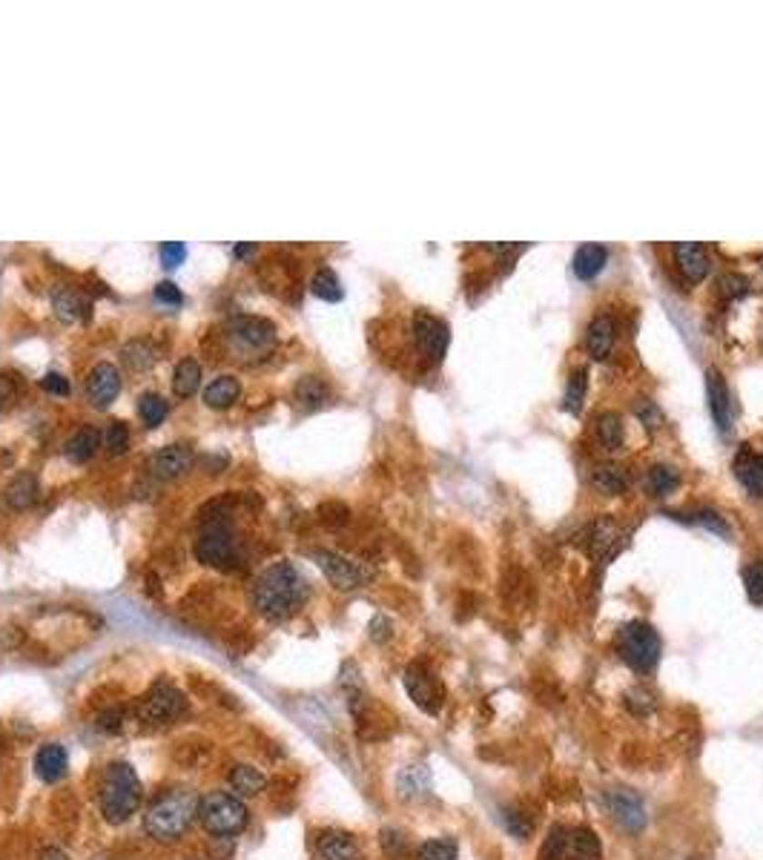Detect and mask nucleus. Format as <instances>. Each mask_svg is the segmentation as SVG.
<instances>
[{
  "mask_svg": "<svg viewBox=\"0 0 763 860\" xmlns=\"http://www.w3.org/2000/svg\"><path fill=\"white\" fill-rule=\"evenodd\" d=\"M311 597V585L293 562H272L253 585V608L267 622H284Z\"/></svg>",
  "mask_w": 763,
  "mask_h": 860,
  "instance_id": "1",
  "label": "nucleus"
},
{
  "mask_svg": "<svg viewBox=\"0 0 763 860\" xmlns=\"http://www.w3.org/2000/svg\"><path fill=\"white\" fill-rule=\"evenodd\" d=\"M95 800L101 817L109 826H124L126 820H133L144 803V783L135 766L126 760L106 763L95 783Z\"/></svg>",
  "mask_w": 763,
  "mask_h": 860,
  "instance_id": "2",
  "label": "nucleus"
},
{
  "mask_svg": "<svg viewBox=\"0 0 763 860\" xmlns=\"http://www.w3.org/2000/svg\"><path fill=\"white\" fill-rule=\"evenodd\" d=\"M198 797L187 786H170L164 789L144 812V832L158 844H175L181 840L193 820H198Z\"/></svg>",
  "mask_w": 763,
  "mask_h": 860,
  "instance_id": "3",
  "label": "nucleus"
},
{
  "mask_svg": "<svg viewBox=\"0 0 763 860\" xmlns=\"http://www.w3.org/2000/svg\"><path fill=\"white\" fill-rule=\"evenodd\" d=\"M224 502H213L202 510L204 528L195 539V557L198 562L210 565V568L227 571L242 562L239 554V534H235L230 510L222 508Z\"/></svg>",
  "mask_w": 763,
  "mask_h": 860,
  "instance_id": "4",
  "label": "nucleus"
},
{
  "mask_svg": "<svg viewBox=\"0 0 763 860\" xmlns=\"http://www.w3.org/2000/svg\"><path fill=\"white\" fill-rule=\"evenodd\" d=\"M198 823L213 837H233L247 829L250 809L242 797L227 789H213L198 800Z\"/></svg>",
  "mask_w": 763,
  "mask_h": 860,
  "instance_id": "5",
  "label": "nucleus"
},
{
  "mask_svg": "<svg viewBox=\"0 0 763 860\" xmlns=\"http://www.w3.org/2000/svg\"><path fill=\"white\" fill-rule=\"evenodd\" d=\"M614 646H617V654L626 660V666H631L634 671L649 674V671H654V666L660 663V651H663L660 634L643 619L626 622V626L617 631Z\"/></svg>",
  "mask_w": 763,
  "mask_h": 860,
  "instance_id": "6",
  "label": "nucleus"
},
{
  "mask_svg": "<svg viewBox=\"0 0 763 860\" xmlns=\"http://www.w3.org/2000/svg\"><path fill=\"white\" fill-rule=\"evenodd\" d=\"M190 711V700L187 694L175 688L173 683H153L147 688V694L138 700L135 706V717L144 726H170L175 720H181Z\"/></svg>",
  "mask_w": 763,
  "mask_h": 860,
  "instance_id": "7",
  "label": "nucleus"
},
{
  "mask_svg": "<svg viewBox=\"0 0 763 860\" xmlns=\"http://www.w3.org/2000/svg\"><path fill=\"white\" fill-rule=\"evenodd\" d=\"M603 857V846L591 829H566L554 826L549 832L540 852V860H600Z\"/></svg>",
  "mask_w": 763,
  "mask_h": 860,
  "instance_id": "8",
  "label": "nucleus"
},
{
  "mask_svg": "<svg viewBox=\"0 0 763 860\" xmlns=\"http://www.w3.org/2000/svg\"><path fill=\"white\" fill-rule=\"evenodd\" d=\"M313 559L322 568V574L327 577V582L339 591H356L371 579V571L365 568V565H359V562L342 557L336 551H324V548H319V551H313Z\"/></svg>",
  "mask_w": 763,
  "mask_h": 860,
  "instance_id": "9",
  "label": "nucleus"
},
{
  "mask_svg": "<svg viewBox=\"0 0 763 860\" xmlns=\"http://www.w3.org/2000/svg\"><path fill=\"white\" fill-rule=\"evenodd\" d=\"M405 691L425 715H440L445 688L440 686V680H436L433 671L425 663H411L405 668Z\"/></svg>",
  "mask_w": 763,
  "mask_h": 860,
  "instance_id": "10",
  "label": "nucleus"
},
{
  "mask_svg": "<svg viewBox=\"0 0 763 860\" xmlns=\"http://www.w3.org/2000/svg\"><path fill=\"white\" fill-rule=\"evenodd\" d=\"M413 339H416V347L431 359V361H440L448 351V341H451V327L445 319L433 316V313H425V310H416L413 316Z\"/></svg>",
  "mask_w": 763,
  "mask_h": 860,
  "instance_id": "11",
  "label": "nucleus"
},
{
  "mask_svg": "<svg viewBox=\"0 0 763 860\" xmlns=\"http://www.w3.org/2000/svg\"><path fill=\"white\" fill-rule=\"evenodd\" d=\"M606 806H609V815L614 817V823L620 829L631 832V835H640L646 829V806H643V797L631 789H611L606 795Z\"/></svg>",
  "mask_w": 763,
  "mask_h": 860,
  "instance_id": "12",
  "label": "nucleus"
},
{
  "mask_svg": "<svg viewBox=\"0 0 763 860\" xmlns=\"http://www.w3.org/2000/svg\"><path fill=\"white\" fill-rule=\"evenodd\" d=\"M193 462H195L193 448L184 445V442H175V445H167V448H161L158 453H153L147 468H150V473L155 479L170 482V479L184 477V473L193 468Z\"/></svg>",
  "mask_w": 763,
  "mask_h": 860,
  "instance_id": "13",
  "label": "nucleus"
},
{
  "mask_svg": "<svg viewBox=\"0 0 763 860\" xmlns=\"http://www.w3.org/2000/svg\"><path fill=\"white\" fill-rule=\"evenodd\" d=\"M118 393H121V373H118L115 364H109V361L95 364V368L89 371V379H86L89 401H93L98 410H104L118 399Z\"/></svg>",
  "mask_w": 763,
  "mask_h": 860,
  "instance_id": "14",
  "label": "nucleus"
},
{
  "mask_svg": "<svg viewBox=\"0 0 763 860\" xmlns=\"http://www.w3.org/2000/svg\"><path fill=\"white\" fill-rule=\"evenodd\" d=\"M32 768H35V777L41 783H61L69 772V752L64 743H44L38 746V752H35V760H32Z\"/></svg>",
  "mask_w": 763,
  "mask_h": 860,
  "instance_id": "15",
  "label": "nucleus"
},
{
  "mask_svg": "<svg viewBox=\"0 0 763 860\" xmlns=\"http://www.w3.org/2000/svg\"><path fill=\"white\" fill-rule=\"evenodd\" d=\"M230 333L242 347H270L276 341V324L259 316H235L230 321Z\"/></svg>",
  "mask_w": 763,
  "mask_h": 860,
  "instance_id": "16",
  "label": "nucleus"
},
{
  "mask_svg": "<svg viewBox=\"0 0 763 860\" xmlns=\"http://www.w3.org/2000/svg\"><path fill=\"white\" fill-rule=\"evenodd\" d=\"M706 396H708V410H712L715 425L723 436L732 433V401H729V388L726 379L718 371L706 373Z\"/></svg>",
  "mask_w": 763,
  "mask_h": 860,
  "instance_id": "17",
  "label": "nucleus"
},
{
  "mask_svg": "<svg viewBox=\"0 0 763 860\" xmlns=\"http://www.w3.org/2000/svg\"><path fill=\"white\" fill-rule=\"evenodd\" d=\"M316 852L322 860H365L359 840L351 832L342 829H324L316 837Z\"/></svg>",
  "mask_w": 763,
  "mask_h": 860,
  "instance_id": "18",
  "label": "nucleus"
},
{
  "mask_svg": "<svg viewBox=\"0 0 763 860\" xmlns=\"http://www.w3.org/2000/svg\"><path fill=\"white\" fill-rule=\"evenodd\" d=\"M52 310L58 313L61 321H86L93 316V304L86 301L84 292L66 284H58L52 290Z\"/></svg>",
  "mask_w": 763,
  "mask_h": 860,
  "instance_id": "19",
  "label": "nucleus"
},
{
  "mask_svg": "<svg viewBox=\"0 0 763 860\" xmlns=\"http://www.w3.org/2000/svg\"><path fill=\"white\" fill-rule=\"evenodd\" d=\"M735 477L747 488L749 497H763V453H755L749 445H740L735 456Z\"/></svg>",
  "mask_w": 763,
  "mask_h": 860,
  "instance_id": "20",
  "label": "nucleus"
},
{
  "mask_svg": "<svg viewBox=\"0 0 763 860\" xmlns=\"http://www.w3.org/2000/svg\"><path fill=\"white\" fill-rule=\"evenodd\" d=\"M675 255H678V264L683 270V276L689 282H703L708 272H712V259H708V252L703 244L698 242H680L675 244Z\"/></svg>",
  "mask_w": 763,
  "mask_h": 860,
  "instance_id": "21",
  "label": "nucleus"
},
{
  "mask_svg": "<svg viewBox=\"0 0 763 860\" xmlns=\"http://www.w3.org/2000/svg\"><path fill=\"white\" fill-rule=\"evenodd\" d=\"M264 786H267V777H264L262 768L250 766V763H235L230 768V789L235 797H242V800L259 797L264 792Z\"/></svg>",
  "mask_w": 763,
  "mask_h": 860,
  "instance_id": "22",
  "label": "nucleus"
},
{
  "mask_svg": "<svg viewBox=\"0 0 763 860\" xmlns=\"http://www.w3.org/2000/svg\"><path fill=\"white\" fill-rule=\"evenodd\" d=\"M38 493H41V485H38V477L29 470H21L17 477H12V482L6 485L4 490V499L12 510H26L38 502Z\"/></svg>",
  "mask_w": 763,
  "mask_h": 860,
  "instance_id": "23",
  "label": "nucleus"
},
{
  "mask_svg": "<svg viewBox=\"0 0 763 860\" xmlns=\"http://www.w3.org/2000/svg\"><path fill=\"white\" fill-rule=\"evenodd\" d=\"M396 792L405 800H420L431 792V768L425 763L405 766L396 777Z\"/></svg>",
  "mask_w": 763,
  "mask_h": 860,
  "instance_id": "24",
  "label": "nucleus"
},
{
  "mask_svg": "<svg viewBox=\"0 0 763 860\" xmlns=\"http://www.w3.org/2000/svg\"><path fill=\"white\" fill-rule=\"evenodd\" d=\"M614 336H617V327H614V319L609 313H600L591 319L589 331H586V347L594 359H606L614 347Z\"/></svg>",
  "mask_w": 763,
  "mask_h": 860,
  "instance_id": "25",
  "label": "nucleus"
},
{
  "mask_svg": "<svg viewBox=\"0 0 763 860\" xmlns=\"http://www.w3.org/2000/svg\"><path fill=\"white\" fill-rule=\"evenodd\" d=\"M606 262H609V250L603 244L591 242V244L577 247V252H574V276L583 279V282H591V279L600 276V272H603Z\"/></svg>",
  "mask_w": 763,
  "mask_h": 860,
  "instance_id": "26",
  "label": "nucleus"
},
{
  "mask_svg": "<svg viewBox=\"0 0 763 860\" xmlns=\"http://www.w3.org/2000/svg\"><path fill=\"white\" fill-rule=\"evenodd\" d=\"M242 396V384L235 376H218L204 388V405L213 410H224L230 408L235 399Z\"/></svg>",
  "mask_w": 763,
  "mask_h": 860,
  "instance_id": "27",
  "label": "nucleus"
},
{
  "mask_svg": "<svg viewBox=\"0 0 763 860\" xmlns=\"http://www.w3.org/2000/svg\"><path fill=\"white\" fill-rule=\"evenodd\" d=\"M293 401H296V408L304 413L319 410L327 401V384L319 376H302L293 388Z\"/></svg>",
  "mask_w": 763,
  "mask_h": 860,
  "instance_id": "28",
  "label": "nucleus"
},
{
  "mask_svg": "<svg viewBox=\"0 0 763 860\" xmlns=\"http://www.w3.org/2000/svg\"><path fill=\"white\" fill-rule=\"evenodd\" d=\"M101 448V430L98 428H81L75 436L69 439L66 442V460L69 462H75V465H84V462H89L95 456V450Z\"/></svg>",
  "mask_w": 763,
  "mask_h": 860,
  "instance_id": "29",
  "label": "nucleus"
},
{
  "mask_svg": "<svg viewBox=\"0 0 763 860\" xmlns=\"http://www.w3.org/2000/svg\"><path fill=\"white\" fill-rule=\"evenodd\" d=\"M623 545V534L611 519H600L591 530V554L597 559H609L617 554V548Z\"/></svg>",
  "mask_w": 763,
  "mask_h": 860,
  "instance_id": "30",
  "label": "nucleus"
},
{
  "mask_svg": "<svg viewBox=\"0 0 763 860\" xmlns=\"http://www.w3.org/2000/svg\"><path fill=\"white\" fill-rule=\"evenodd\" d=\"M198 388H202V368H198V361L195 359H181L175 364V373H173L175 396L190 399V396L198 393Z\"/></svg>",
  "mask_w": 763,
  "mask_h": 860,
  "instance_id": "31",
  "label": "nucleus"
},
{
  "mask_svg": "<svg viewBox=\"0 0 763 860\" xmlns=\"http://www.w3.org/2000/svg\"><path fill=\"white\" fill-rule=\"evenodd\" d=\"M591 485L600 490V493H609V497H617V493H623L629 488V473L617 465H600L591 470Z\"/></svg>",
  "mask_w": 763,
  "mask_h": 860,
  "instance_id": "32",
  "label": "nucleus"
},
{
  "mask_svg": "<svg viewBox=\"0 0 763 860\" xmlns=\"http://www.w3.org/2000/svg\"><path fill=\"white\" fill-rule=\"evenodd\" d=\"M678 485H680V473L671 465H654L646 473V490L658 499L669 497L671 490H678Z\"/></svg>",
  "mask_w": 763,
  "mask_h": 860,
  "instance_id": "33",
  "label": "nucleus"
},
{
  "mask_svg": "<svg viewBox=\"0 0 763 860\" xmlns=\"http://www.w3.org/2000/svg\"><path fill=\"white\" fill-rule=\"evenodd\" d=\"M121 359H124V364H126V368H130V371L144 373V371H150V368H153L158 356H155V347H153L150 341L135 339V341H126V344H124Z\"/></svg>",
  "mask_w": 763,
  "mask_h": 860,
  "instance_id": "34",
  "label": "nucleus"
},
{
  "mask_svg": "<svg viewBox=\"0 0 763 860\" xmlns=\"http://www.w3.org/2000/svg\"><path fill=\"white\" fill-rule=\"evenodd\" d=\"M311 290H313V296L316 299H322V301H342L344 299V287H342V282H339V276L331 270V267H319L316 272H313V279H311Z\"/></svg>",
  "mask_w": 763,
  "mask_h": 860,
  "instance_id": "35",
  "label": "nucleus"
},
{
  "mask_svg": "<svg viewBox=\"0 0 763 860\" xmlns=\"http://www.w3.org/2000/svg\"><path fill=\"white\" fill-rule=\"evenodd\" d=\"M167 413H170V401L164 399L161 393H153V390L141 393V399H138V416H141L144 425H147V428H158L164 419H167Z\"/></svg>",
  "mask_w": 763,
  "mask_h": 860,
  "instance_id": "36",
  "label": "nucleus"
},
{
  "mask_svg": "<svg viewBox=\"0 0 763 860\" xmlns=\"http://www.w3.org/2000/svg\"><path fill=\"white\" fill-rule=\"evenodd\" d=\"M597 436H600V442H603V448H609V450L623 448V419H620V413H614V410L600 413L597 416Z\"/></svg>",
  "mask_w": 763,
  "mask_h": 860,
  "instance_id": "37",
  "label": "nucleus"
},
{
  "mask_svg": "<svg viewBox=\"0 0 763 860\" xmlns=\"http://www.w3.org/2000/svg\"><path fill=\"white\" fill-rule=\"evenodd\" d=\"M586 388H589V371H586V368H580V371H574V373H571V379H569L566 396H562V408H566L569 413H574V416H577L580 410H583Z\"/></svg>",
  "mask_w": 763,
  "mask_h": 860,
  "instance_id": "38",
  "label": "nucleus"
},
{
  "mask_svg": "<svg viewBox=\"0 0 763 860\" xmlns=\"http://www.w3.org/2000/svg\"><path fill=\"white\" fill-rule=\"evenodd\" d=\"M416 860H457V844L448 837L425 840V844L416 849Z\"/></svg>",
  "mask_w": 763,
  "mask_h": 860,
  "instance_id": "39",
  "label": "nucleus"
},
{
  "mask_svg": "<svg viewBox=\"0 0 763 860\" xmlns=\"http://www.w3.org/2000/svg\"><path fill=\"white\" fill-rule=\"evenodd\" d=\"M104 448L113 453V456H124L126 453V448H130V428H126L124 422H109L106 425V430H104Z\"/></svg>",
  "mask_w": 763,
  "mask_h": 860,
  "instance_id": "40",
  "label": "nucleus"
},
{
  "mask_svg": "<svg viewBox=\"0 0 763 860\" xmlns=\"http://www.w3.org/2000/svg\"><path fill=\"white\" fill-rule=\"evenodd\" d=\"M126 726V708L124 706H109L104 711H98L95 717V728L101 735H121Z\"/></svg>",
  "mask_w": 763,
  "mask_h": 860,
  "instance_id": "41",
  "label": "nucleus"
},
{
  "mask_svg": "<svg viewBox=\"0 0 763 860\" xmlns=\"http://www.w3.org/2000/svg\"><path fill=\"white\" fill-rule=\"evenodd\" d=\"M743 585L755 606H763V559H755L743 568Z\"/></svg>",
  "mask_w": 763,
  "mask_h": 860,
  "instance_id": "42",
  "label": "nucleus"
},
{
  "mask_svg": "<svg viewBox=\"0 0 763 860\" xmlns=\"http://www.w3.org/2000/svg\"><path fill=\"white\" fill-rule=\"evenodd\" d=\"M718 290L723 299H740L749 292V279L740 276V272H726V276L718 279Z\"/></svg>",
  "mask_w": 763,
  "mask_h": 860,
  "instance_id": "43",
  "label": "nucleus"
},
{
  "mask_svg": "<svg viewBox=\"0 0 763 860\" xmlns=\"http://www.w3.org/2000/svg\"><path fill=\"white\" fill-rule=\"evenodd\" d=\"M502 826L511 832L517 840H529L531 837V820L525 817L522 812H517V809H502Z\"/></svg>",
  "mask_w": 763,
  "mask_h": 860,
  "instance_id": "44",
  "label": "nucleus"
},
{
  "mask_svg": "<svg viewBox=\"0 0 763 860\" xmlns=\"http://www.w3.org/2000/svg\"><path fill=\"white\" fill-rule=\"evenodd\" d=\"M692 522L703 525L706 530H712V534H720L723 539H729V537H732V528L726 525V519L718 514V510H695V514H692Z\"/></svg>",
  "mask_w": 763,
  "mask_h": 860,
  "instance_id": "45",
  "label": "nucleus"
},
{
  "mask_svg": "<svg viewBox=\"0 0 763 860\" xmlns=\"http://www.w3.org/2000/svg\"><path fill=\"white\" fill-rule=\"evenodd\" d=\"M626 706L634 711L638 717H649L654 708H658V703H654V697L646 691V688H634V691H629L626 694Z\"/></svg>",
  "mask_w": 763,
  "mask_h": 860,
  "instance_id": "46",
  "label": "nucleus"
},
{
  "mask_svg": "<svg viewBox=\"0 0 763 860\" xmlns=\"http://www.w3.org/2000/svg\"><path fill=\"white\" fill-rule=\"evenodd\" d=\"M379 840H382V849H385V855H391V857H402L405 849H408L405 835L396 832V829H382Z\"/></svg>",
  "mask_w": 763,
  "mask_h": 860,
  "instance_id": "47",
  "label": "nucleus"
},
{
  "mask_svg": "<svg viewBox=\"0 0 763 860\" xmlns=\"http://www.w3.org/2000/svg\"><path fill=\"white\" fill-rule=\"evenodd\" d=\"M161 262H164V267H181L184 264V259H187V247L181 244V242H164L161 244Z\"/></svg>",
  "mask_w": 763,
  "mask_h": 860,
  "instance_id": "48",
  "label": "nucleus"
},
{
  "mask_svg": "<svg viewBox=\"0 0 763 860\" xmlns=\"http://www.w3.org/2000/svg\"><path fill=\"white\" fill-rule=\"evenodd\" d=\"M17 399V379L12 373H0V413H6Z\"/></svg>",
  "mask_w": 763,
  "mask_h": 860,
  "instance_id": "49",
  "label": "nucleus"
},
{
  "mask_svg": "<svg viewBox=\"0 0 763 860\" xmlns=\"http://www.w3.org/2000/svg\"><path fill=\"white\" fill-rule=\"evenodd\" d=\"M634 410H638V416H640V422L646 425V428H658L660 422H663V413H660V408L654 405V401H649V399H640L638 405H634Z\"/></svg>",
  "mask_w": 763,
  "mask_h": 860,
  "instance_id": "50",
  "label": "nucleus"
},
{
  "mask_svg": "<svg viewBox=\"0 0 763 860\" xmlns=\"http://www.w3.org/2000/svg\"><path fill=\"white\" fill-rule=\"evenodd\" d=\"M391 637H393V622L385 614H376L371 619V639L382 646V643H388Z\"/></svg>",
  "mask_w": 763,
  "mask_h": 860,
  "instance_id": "51",
  "label": "nucleus"
},
{
  "mask_svg": "<svg viewBox=\"0 0 763 860\" xmlns=\"http://www.w3.org/2000/svg\"><path fill=\"white\" fill-rule=\"evenodd\" d=\"M155 299H158L161 304H173V307H178V304H184V292H181V287H175L173 282H158V287H155Z\"/></svg>",
  "mask_w": 763,
  "mask_h": 860,
  "instance_id": "52",
  "label": "nucleus"
},
{
  "mask_svg": "<svg viewBox=\"0 0 763 860\" xmlns=\"http://www.w3.org/2000/svg\"><path fill=\"white\" fill-rule=\"evenodd\" d=\"M41 384H44V390H49V393H54V396H69V390H72L69 379L61 376V373H46V376L41 379Z\"/></svg>",
  "mask_w": 763,
  "mask_h": 860,
  "instance_id": "53",
  "label": "nucleus"
},
{
  "mask_svg": "<svg viewBox=\"0 0 763 860\" xmlns=\"http://www.w3.org/2000/svg\"><path fill=\"white\" fill-rule=\"evenodd\" d=\"M26 639V634H24V628H17V626H6L4 631H0V646L4 648H21V643Z\"/></svg>",
  "mask_w": 763,
  "mask_h": 860,
  "instance_id": "54",
  "label": "nucleus"
},
{
  "mask_svg": "<svg viewBox=\"0 0 763 860\" xmlns=\"http://www.w3.org/2000/svg\"><path fill=\"white\" fill-rule=\"evenodd\" d=\"M38 860H72L61 846H44L41 852H38Z\"/></svg>",
  "mask_w": 763,
  "mask_h": 860,
  "instance_id": "55",
  "label": "nucleus"
},
{
  "mask_svg": "<svg viewBox=\"0 0 763 860\" xmlns=\"http://www.w3.org/2000/svg\"><path fill=\"white\" fill-rule=\"evenodd\" d=\"M253 250H256V247H253V244H239V247L233 250V255H235V259H244V255H250Z\"/></svg>",
  "mask_w": 763,
  "mask_h": 860,
  "instance_id": "56",
  "label": "nucleus"
}]
</instances>
